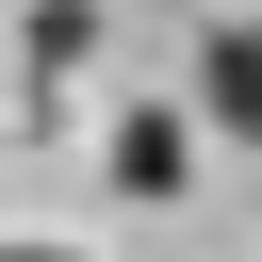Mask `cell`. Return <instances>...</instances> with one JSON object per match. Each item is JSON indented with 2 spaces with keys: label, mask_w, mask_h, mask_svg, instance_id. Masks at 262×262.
<instances>
[{
  "label": "cell",
  "mask_w": 262,
  "mask_h": 262,
  "mask_svg": "<svg viewBox=\"0 0 262 262\" xmlns=\"http://www.w3.org/2000/svg\"><path fill=\"white\" fill-rule=\"evenodd\" d=\"M0 262H82V246H0Z\"/></svg>",
  "instance_id": "cell-3"
},
{
  "label": "cell",
  "mask_w": 262,
  "mask_h": 262,
  "mask_svg": "<svg viewBox=\"0 0 262 262\" xmlns=\"http://www.w3.org/2000/svg\"><path fill=\"white\" fill-rule=\"evenodd\" d=\"M196 131H246L262 147V16H213L196 33Z\"/></svg>",
  "instance_id": "cell-1"
},
{
  "label": "cell",
  "mask_w": 262,
  "mask_h": 262,
  "mask_svg": "<svg viewBox=\"0 0 262 262\" xmlns=\"http://www.w3.org/2000/svg\"><path fill=\"white\" fill-rule=\"evenodd\" d=\"M180 115H115V196H180Z\"/></svg>",
  "instance_id": "cell-2"
}]
</instances>
